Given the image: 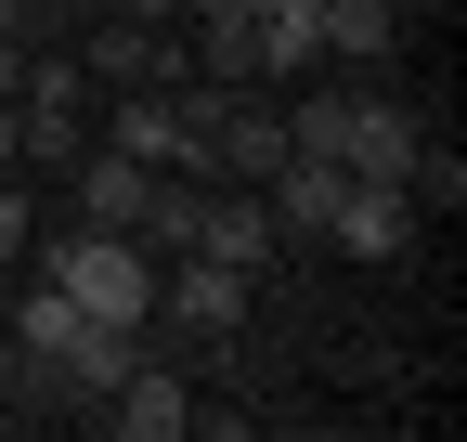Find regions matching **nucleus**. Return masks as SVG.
Here are the masks:
<instances>
[{
	"mask_svg": "<svg viewBox=\"0 0 467 442\" xmlns=\"http://www.w3.org/2000/svg\"><path fill=\"white\" fill-rule=\"evenodd\" d=\"M66 195H78V221H117V235H143V208H156V170H143V156H117V143H91L78 170H66Z\"/></svg>",
	"mask_w": 467,
	"mask_h": 442,
	"instance_id": "0eeeda50",
	"label": "nucleus"
},
{
	"mask_svg": "<svg viewBox=\"0 0 467 442\" xmlns=\"http://www.w3.org/2000/svg\"><path fill=\"white\" fill-rule=\"evenodd\" d=\"M14 364H26V352H14V325H0V404H14Z\"/></svg>",
	"mask_w": 467,
	"mask_h": 442,
	"instance_id": "dca6fc26",
	"label": "nucleus"
},
{
	"mask_svg": "<svg viewBox=\"0 0 467 442\" xmlns=\"http://www.w3.org/2000/svg\"><path fill=\"white\" fill-rule=\"evenodd\" d=\"M91 131H78V104H14V170H78Z\"/></svg>",
	"mask_w": 467,
	"mask_h": 442,
	"instance_id": "9b49d317",
	"label": "nucleus"
},
{
	"mask_svg": "<svg viewBox=\"0 0 467 442\" xmlns=\"http://www.w3.org/2000/svg\"><path fill=\"white\" fill-rule=\"evenodd\" d=\"M285 156H299L285 143V104H221V131H208V170L221 183H273Z\"/></svg>",
	"mask_w": 467,
	"mask_h": 442,
	"instance_id": "1a4fd4ad",
	"label": "nucleus"
},
{
	"mask_svg": "<svg viewBox=\"0 0 467 442\" xmlns=\"http://www.w3.org/2000/svg\"><path fill=\"white\" fill-rule=\"evenodd\" d=\"M104 429H130V442H182V429H195V391H182L169 364H143V352H130V377L104 391Z\"/></svg>",
	"mask_w": 467,
	"mask_h": 442,
	"instance_id": "423d86ee",
	"label": "nucleus"
},
{
	"mask_svg": "<svg viewBox=\"0 0 467 442\" xmlns=\"http://www.w3.org/2000/svg\"><path fill=\"white\" fill-rule=\"evenodd\" d=\"M195 247H208V260H247V273H260V260L285 247V235H273V208H260V183H208V195H195Z\"/></svg>",
	"mask_w": 467,
	"mask_h": 442,
	"instance_id": "6e6552de",
	"label": "nucleus"
},
{
	"mask_svg": "<svg viewBox=\"0 0 467 442\" xmlns=\"http://www.w3.org/2000/svg\"><path fill=\"white\" fill-rule=\"evenodd\" d=\"M78 325H91V312H78V300L39 273V287L14 300V352H26V364H66V339H78Z\"/></svg>",
	"mask_w": 467,
	"mask_h": 442,
	"instance_id": "f8f14e48",
	"label": "nucleus"
},
{
	"mask_svg": "<svg viewBox=\"0 0 467 442\" xmlns=\"http://www.w3.org/2000/svg\"><path fill=\"white\" fill-rule=\"evenodd\" d=\"M78 79L91 91H169V79H195V52L143 14H78Z\"/></svg>",
	"mask_w": 467,
	"mask_h": 442,
	"instance_id": "f03ea898",
	"label": "nucleus"
},
{
	"mask_svg": "<svg viewBox=\"0 0 467 442\" xmlns=\"http://www.w3.org/2000/svg\"><path fill=\"white\" fill-rule=\"evenodd\" d=\"M0 39H39V0H0Z\"/></svg>",
	"mask_w": 467,
	"mask_h": 442,
	"instance_id": "2eb2a0df",
	"label": "nucleus"
},
{
	"mask_svg": "<svg viewBox=\"0 0 467 442\" xmlns=\"http://www.w3.org/2000/svg\"><path fill=\"white\" fill-rule=\"evenodd\" d=\"M39 273L66 287L91 325H156V247L143 235H117V221H78V235H52Z\"/></svg>",
	"mask_w": 467,
	"mask_h": 442,
	"instance_id": "f257e3e1",
	"label": "nucleus"
},
{
	"mask_svg": "<svg viewBox=\"0 0 467 442\" xmlns=\"http://www.w3.org/2000/svg\"><path fill=\"white\" fill-rule=\"evenodd\" d=\"M0 260H26V170H0Z\"/></svg>",
	"mask_w": 467,
	"mask_h": 442,
	"instance_id": "4468645a",
	"label": "nucleus"
},
{
	"mask_svg": "<svg viewBox=\"0 0 467 442\" xmlns=\"http://www.w3.org/2000/svg\"><path fill=\"white\" fill-rule=\"evenodd\" d=\"M156 325H182V339H234V325H247V260H208V247L156 260Z\"/></svg>",
	"mask_w": 467,
	"mask_h": 442,
	"instance_id": "7ed1b4c3",
	"label": "nucleus"
},
{
	"mask_svg": "<svg viewBox=\"0 0 467 442\" xmlns=\"http://www.w3.org/2000/svg\"><path fill=\"white\" fill-rule=\"evenodd\" d=\"M325 247H337V260H402V247H416V195H389V183H337Z\"/></svg>",
	"mask_w": 467,
	"mask_h": 442,
	"instance_id": "20e7f679",
	"label": "nucleus"
},
{
	"mask_svg": "<svg viewBox=\"0 0 467 442\" xmlns=\"http://www.w3.org/2000/svg\"><path fill=\"white\" fill-rule=\"evenodd\" d=\"M247 52H260V91L312 79L325 66V0H260V14H247Z\"/></svg>",
	"mask_w": 467,
	"mask_h": 442,
	"instance_id": "39448f33",
	"label": "nucleus"
},
{
	"mask_svg": "<svg viewBox=\"0 0 467 442\" xmlns=\"http://www.w3.org/2000/svg\"><path fill=\"white\" fill-rule=\"evenodd\" d=\"M402 195H416V208H467V156H454V143H416Z\"/></svg>",
	"mask_w": 467,
	"mask_h": 442,
	"instance_id": "ddd939ff",
	"label": "nucleus"
},
{
	"mask_svg": "<svg viewBox=\"0 0 467 442\" xmlns=\"http://www.w3.org/2000/svg\"><path fill=\"white\" fill-rule=\"evenodd\" d=\"M0 170H14V91H0Z\"/></svg>",
	"mask_w": 467,
	"mask_h": 442,
	"instance_id": "f3484780",
	"label": "nucleus"
},
{
	"mask_svg": "<svg viewBox=\"0 0 467 442\" xmlns=\"http://www.w3.org/2000/svg\"><path fill=\"white\" fill-rule=\"evenodd\" d=\"M402 52V0H325V66H389Z\"/></svg>",
	"mask_w": 467,
	"mask_h": 442,
	"instance_id": "9d476101",
	"label": "nucleus"
}]
</instances>
